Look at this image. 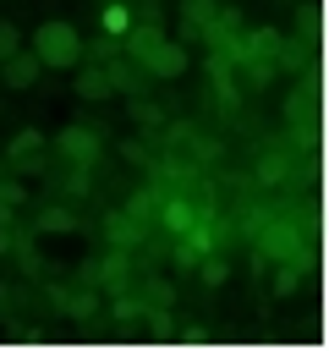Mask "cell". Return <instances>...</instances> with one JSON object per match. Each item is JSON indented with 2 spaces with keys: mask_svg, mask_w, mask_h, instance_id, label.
I'll return each instance as SVG.
<instances>
[{
  "mask_svg": "<svg viewBox=\"0 0 329 351\" xmlns=\"http://www.w3.org/2000/svg\"><path fill=\"white\" fill-rule=\"evenodd\" d=\"M33 55L44 60V66H77L82 60V33L71 27V22H60V16H49V22H38L33 27Z\"/></svg>",
  "mask_w": 329,
  "mask_h": 351,
  "instance_id": "cell-1",
  "label": "cell"
},
{
  "mask_svg": "<svg viewBox=\"0 0 329 351\" xmlns=\"http://www.w3.org/2000/svg\"><path fill=\"white\" fill-rule=\"evenodd\" d=\"M55 154L88 165V159H99V132L93 126H66V132H55Z\"/></svg>",
  "mask_w": 329,
  "mask_h": 351,
  "instance_id": "cell-2",
  "label": "cell"
},
{
  "mask_svg": "<svg viewBox=\"0 0 329 351\" xmlns=\"http://www.w3.org/2000/svg\"><path fill=\"white\" fill-rule=\"evenodd\" d=\"M143 66H148L154 77H181V71H186V49H181V44H170V38H159V44L143 55Z\"/></svg>",
  "mask_w": 329,
  "mask_h": 351,
  "instance_id": "cell-3",
  "label": "cell"
},
{
  "mask_svg": "<svg viewBox=\"0 0 329 351\" xmlns=\"http://www.w3.org/2000/svg\"><path fill=\"white\" fill-rule=\"evenodd\" d=\"M44 71V60L33 55V49H16V55H5V66H0V77H5V88H33V77Z\"/></svg>",
  "mask_w": 329,
  "mask_h": 351,
  "instance_id": "cell-4",
  "label": "cell"
},
{
  "mask_svg": "<svg viewBox=\"0 0 329 351\" xmlns=\"http://www.w3.org/2000/svg\"><path fill=\"white\" fill-rule=\"evenodd\" d=\"M214 22V0H181V38H197Z\"/></svg>",
  "mask_w": 329,
  "mask_h": 351,
  "instance_id": "cell-5",
  "label": "cell"
},
{
  "mask_svg": "<svg viewBox=\"0 0 329 351\" xmlns=\"http://www.w3.org/2000/svg\"><path fill=\"white\" fill-rule=\"evenodd\" d=\"M77 93H82V99H110V93H115V88H110V71L93 60L88 71H77Z\"/></svg>",
  "mask_w": 329,
  "mask_h": 351,
  "instance_id": "cell-6",
  "label": "cell"
},
{
  "mask_svg": "<svg viewBox=\"0 0 329 351\" xmlns=\"http://www.w3.org/2000/svg\"><path fill=\"white\" fill-rule=\"evenodd\" d=\"M104 236H110V241H121V247H132V241L143 236V219H132L126 208H115V214L104 219Z\"/></svg>",
  "mask_w": 329,
  "mask_h": 351,
  "instance_id": "cell-7",
  "label": "cell"
},
{
  "mask_svg": "<svg viewBox=\"0 0 329 351\" xmlns=\"http://www.w3.org/2000/svg\"><path fill=\"white\" fill-rule=\"evenodd\" d=\"M291 176H296V165H291L285 154H263V159H258V181H263V186H280V181H291Z\"/></svg>",
  "mask_w": 329,
  "mask_h": 351,
  "instance_id": "cell-8",
  "label": "cell"
},
{
  "mask_svg": "<svg viewBox=\"0 0 329 351\" xmlns=\"http://www.w3.org/2000/svg\"><path fill=\"white\" fill-rule=\"evenodd\" d=\"M192 219H197V203H192V197H164V230L181 236Z\"/></svg>",
  "mask_w": 329,
  "mask_h": 351,
  "instance_id": "cell-9",
  "label": "cell"
},
{
  "mask_svg": "<svg viewBox=\"0 0 329 351\" xmlns=\"http://www.w3.org/2000/svg\"><path fill=\"white\" fill-rule=\"evenodd\" d=\"M126 110H132V121H137V126H148V137L164 126V110H159L154 99H137V93H132V104H126Z\"/></svg>",
  "mask_w": 329,
  "mask_h": 351,
  "instance_id": "cell-10",
  "label": "cell"
},
{
  "mask_svg": "<svg viewBox=\"0 0 329 351\" xmlns=\"http://www.w3.org/2000/svg\"><path fill=\"white\" fill-rule=\"evenodd\" d=\"M99 22H104V33H126L132 27V11H126V0H104V11H99Z\"/></svg>",
  "mask_w": 329,
  "mask_h": 351,
  "instance_id": "cell-11",
  "label": "cell"
},
{
  "mask_svg": "<svg viewBox=\"0 0 329 351\" xmlns=\"http://www.w3.org/2000/svg\"><path fill=\"white\" fill-rule=\"evenodd\" d=\"M77 225V214L66 208V203H49L44 214H38V230H71Z\"/></svg>",
  "mask_w": 329,
  "mask_h": 351,
  "instance_id": "cell-12",
  "label": "cell"
},
{
  "mask_svg": "<svg viewBox=\"0 0 329 351\" xmlns=\"http://www.w3.org/2000/svg\"><path fill=\"white\" fill-rule=\"evenodd\" d=\"M126 214H132V219H148V214H154V186H143V192H132V203H126Z\"/></svg>",
  "mask_w": 329,
  "mask_h": 351,
  "instance_id": "cell-13",
  "label": "cell"
},
{
  "mask_svg": "<svg viewBox=\"0 0 329 351\" xmlns=\"http://www.w3.org/2000/svg\"><path fill=\"white\" fill-rule=\"evenodd\" d=\"M16 49H22V27H16V22H0V60L16 55Z\"/></svg>",
  "mask_w": 329,
  "mask_h": 351,
  "instance_id": "cell-14",
  "label": "cell"
},
{
  "mask_svg": "<svg viewBox=\"0 0 329 351\" xmlns=\"http://www.w3.org/2000/svg\"><path fill=\"white\" fill-rule=\"evenodd\" d=\"M197 263H203V280H208V285H219V280L230 274V269H225V258H214V252H208V258H197Z\"/></svg>",
  "mask_w": 329,
  "mask_h": 351,
  "instance_id": "cell-15",
  "label": "cell"
},
{
  "mask_svg": "<svg viewBox=\"0 0 329 351\" xmlns=\"http://www.w3.org/2000/svg\"><path fill=\"white\" fill-rule=\"evenodd\" d=\"M38 143H44L38 132H16V137H11V159H16V154H33Z\"/></svg>",
  "mask_w": 329,
  "mask_h": 351,
  "instance_id": "cell-16",
  "label": "cell"
},
{
  "mask_svg": "<svg viewBox=\"0 0 329 351\" xmlns=\"http://www.w3.org/2000/svg\"><path fill=\"white\" fill-rule=\"evenodd\" d=\"M121 154H126V159H132V165H148V148H143V143H137V137H126V143H121Z\"/></svg>",
  "mask_w": 329,
  "mask_h": 351,
  "instance_id": "cell-17",
  "label": "cell"
},
{
  "mask_svg": "<svg viewBox=\"0 0 329 351\" xmlns=\"http://www.w3.org/2000/svg\"><path fill=\"white\" fill-rule=\"evenodd\" d=\"M148 296H154L159 307H170V285H164V280H154V285H148Z\"/></svg>",
  "mask_w": 329,
  "mask_h": 351,
  "instance_id": "cell-18",
  "label": "cell"
}]
</instances>
